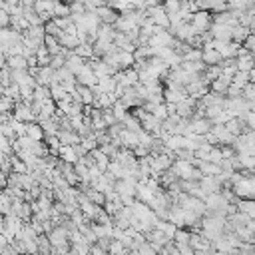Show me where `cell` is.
Here are the masks:
<instances>
[{
	"label": "cell",
	"mask_w": 255,
	"mask_h": 255,
	"mask_svg": "<svg viewBox=\"0 0 255 255\" xmlns=\"http://www.w3.org/2000/svg\"><path fill=\"white\" fill-rule=\"evenodd\" d=\"M102 114H104V120H106V124H108V126L118 124V118H116V114H114V110H112V108H104V110H102Z\"/></svg>",
	"instance_id": "obj_45"
},
{
	"label": "cell",
	"mask_w": 255,
	"mask_h": 255,
	"mask_svg": "<svg viewBox=\"0 0 255 255\" xmlns=\"http://www.w3.org/2000/svg\"><path fill=\"white\" fill-rule=\"evenodd\" d=\"M163 8L167 14H175L181 10V0H163Z\"/></svg>",
	"instance_id": "obj_41"
},
{
	"label": "cell",
	"mask_w": 255,
	"mask_h": 255,
	"mask_svg": "<svg viewBox=\"0 0 255 255\" xmlns=\"http://www.w3.org/2000/svg\"><path fill=\"white\" fill-rule=\"evenodd\" d=\"M86 62H88V60H86V58H82V56H78L74 50H72V52H70V56L66 58V66H68L74 74H78V72L86 66Z\"/></svg>",
	"instance_id": "obj_17"
},
{
	"label": "cell",
	"mask_w": 255,
	"mask_h": 255,
	"mask_svg": "<svg viewBox=\"0 0 255 255\" xmlns=\"http://www.w3.org/2000/svg\"><path fill=\"white\" fill-rule=\"evenodd\" d=\"M163 96H165V102L177 104V102H181V100H183L185 96H189V94H187L185 86H167V88L163 90Z\"/></svg>",
	"instance_id": "obj_10"
},
{
	"label": "cell",
	"mask_w": 255,
	"mask_h": 255,
	"mask_svg": "<svg viewBox=\"0 0 255 255\" xmlns=\"http://www.w3.org/2000/svg\"><path fill=\"white\" fill-rule=\"evenodd\" d=\"M50 90H52V98L58 102V100H62V98H66V88L62 86V82H52L50 84Z\"/></svg>",
	"instance_id": "obj_37"
},
{
	"label": "cell",
	"mask_w": 255,
	"mask_h": 255,
	"mask_svg": "<svg viewBox=\"0 0 255 255\" xmlns=\"http://www.w3.org/2000/svg\"><path fill=\"white\" fill-rule=\"evenodd\" d=\"M181 2H183V0H181Z\"/></svg>",
	"instance_id": "obj_51"
},
{
	"label": "cell",
	"mask_w": 255,
	"mask_h": 255,
	"mask_svg": "<svg viewBox=\"0 0 255 255\" xmlns=\"http://www.w3.org/2000/svg\"><path fill=\"white\" fill-rule=\"evenodd\" d=\"M199 169L203 171V175H217V173H221V165L219 163H213L209 159H203L199 163Z\"/></svg>",
	"instance_id": "obj_29"
},
{
	"label": "cell",
	"mask_w": 255,
	"mask_h": 255,
	"mask_svg": "<svg viewBox=\"0 0 255 255\" xmlns=\"http://www.w3.org/2000/svg\"><path fill=\"white\" fill-rule=\"evenodd\" d=\"M12 116L16 118V120H20V122H38V116H36V112L32 110V106L30 104H24V102H18L16 104V108L12 110Z\"/></svg>",
	"instance_id": "obj_3"
},
{
	"label": "cell",
	"mask_w": 255,
	"mask_h": 255,
	"mask_svg": "<svg viewBox=\"0 0 255 255\" xmlns=\"http://www.w3.org/2000/svg\"><path fill=\"white\" fill-rule=\"evenodd\" d=\"M76 80H78V84H84V86H90V88H94L96 84H98V74L94 72V68H92V64L90 62H86V66L76 74Z\"/></svg>",
	"instance_id": "obj_5"
},
{
	"label": "cell",
	"mask_w": 255,
	"mask_h": 255,
	"mask_svg": "<svg viewBox=\"0 0 255 255\" xmlns=\"http://www.w3.org/2000/svg\"><path fill=\"white\" fill-rule=\"evenodd\" d=\"M52 52L48 50V46L46 44H42L40 48H38V52H36V58H38V66H50V62H52Z\"/></svg>",
	"instance_id": "obj_22"
},
{
	"label": "cell",
	"mask_w": 255,
	"mask_h": 255,
	"mask_svg": "<svg viewBox=\"0 0 255 255\" xmlns=\"http://www.w3.org/2000/svg\"><path fill=\"white\" fill-rule=\"evenodd\" d=\"M58 137H60L62 145H64V143L74 145V143H80V141H82V135H80L76 129H60V131H58Z\"/></svg>",
	"instance_id": "obj_19"
},
{
	"label": "cell",
	"mask_w": 255,
	"mask_h": 255,
	"mask_svg": "<svg viewBox=\"0 0 255 255\" xmlns=\"http://www.w3.org/2000/svg\"><path fill=\"white\" fill-rule=\"evenodd\" d=\"M120 139H122V145L124 147H129V149H133L135 145H139V133L137 131H131L128 128H124V131L120 133Z\"/></svg>",
	"instance_id": "obj_15"
},
{
	"label": "cell",
	"mask_w": 255,
	"mask_h": 255,
	"mask_svg": "<svg viewBox=\"0 0 255 255\" xmlns=\"http://www.w3.org/2000/svg\"><path fill=\"white\" fill-rule=\"evenodd\" d=\"M143 4H145V8H151V6H159V4H163V0H143Z\"/></svg>",
	"instance_id": "obj_49"
},
{
	"label": "cell",
	"mask_w": 255,
	"mask_h": 255,
	"mask_svg": "<svg viewBox=\"0 0 255 255\" xmlns=\"http://www.w3.org/2000/svg\"><path fill=\"white\" fill-rule=\"evenodd\" d=\"M223 110H225V108H223V106H217V104H213V106H207V108H205V118L213 122L217 116H221V114H223Z\"/></svg>",
	"instance_id": "obj_39"
},
{
	"label": "cell",
	"mask_w": 255,
	"mask_h": 255,
	"mask_svg": "<svg viewBox=\"0 0 255 255\" xmlns=\"http://www.w3.org/2000/svg\"><path fill=\"white\" fill-rule=\"evenodd\" d=\"M173 42H175V36H173L169 30H161V32H157V34H153V36L149 38V46H153V48L171 46Z\"/></svg>",
	"instance_id": "obj_9"
},
{
	"label": "cell",
	"mask_w": 255,
	"mask_h": 255,
	"mask_svg": "<svg viewBox=\"0 0 255 255\" xmlns=\"http://www.w3.org/2000/svg\"><path fill=\"white\" fill-rule=\"evenodd\" d=\"M64 30L54 22V20H50V22H46V34H52V36H60Z\"/></svg>",
	"instance_id": "obj_44"
},
{
	"label": "cell",
	"mask_w": 255,
	"mask_h": 255,
	"mask_svg": "<svg viewBox=\"0 0 255 255\" xmlns=\"http://www.w3.org/2000/svg\"><path fill=\"white\" fill-rule=\"evenodd\" d=\"M58 40H60L62 46H66V48H70V50H74V48H78V46L82 44L80 38H78V34H68V32H62V34L58 36Z\"/></svg>",
	"instance_id": "obj_20"
},
{
	"label": "cell",
	"mask_w": 255,
	"mask_h": 255,
	"mask_svg": "<svg viewBox=\"0 0 255 255\" xmlns=\"http://www.w3.org/2000/svg\"><path fill=\"white\" fill-rule=\"evenodd\" d=\"M24 36L44 40V38H46V24H40V26H30L28 30H24Z\"/></svg>",
	"instance_id": "obj_31"
},
{
	"label": "cell",
	"mask_w": 255,
	"mask_h": 255,
	"mask_svg": "<svg viewBox=\"0 0 255 255\" xmlns=\"http://www.w3.org/2000/svg\"><path fill=\"white\" fill-rule=\"evenodd\" d=\"M116 34H118V30H116L114 24H104V22H102V26H100V30H98V38H104V40H112V42H114Z\"/></svg>",
	"instance_id": "obj_26"
},
{
	"label": "cell",
	"mask_w": 255,
	"mask_h": 255,
	"mask_svg": "<svg viewBox=\"0 0 255 255\" xmlns=\"http://www.w3.org/2000/svg\"><path fill=\"white\" fill-rule=\"evenodd\" d=\"M191 124H193V133H201V135H207L213 128V122L207 118H191Z\"/></svg>",
	"instance_id": "obj_16"
},
{
	"label": "cell",
	"mask_w": 255,
	"mask_h": 255,
	"mask_svg": "<svg viewBox=\"0 0 255 255\" xmlns=\"http://www.w3.org/2000/svg\"><path fill=\"white\" fill-rule=\"evenodd\" d=\"M199 185L207 191V193H215V191H221L223 189V181L219 179V175H203L199 179Z\"/></svg>",
	"instance_id": "obj_11"
},
{
	"label": "cell",
	"mask_w": 255,
	"mask_h": 255,
	"mask_svg": "<svg viewBox=\"0 0 255 255\" xmlns=\"http://www.w3.org/2000/svg\"><path fill=\"white\" fill-rule=\"evenodd\" d=\"M116 88H118L116 76H102L98 80V84L94 86V92L96 94H100V92H116Z\"/></svg>",
	"instance_id": "obj_13"
},
{
	"label": "cell",
	"mask_w": 255,
	"mask_h": 255,
	"mask_svg": "<svg viewBox=\"0 0 255 255\" xmlns=\"http://www.w3.org/2000/svg\"><path fill=\"white\" fill-rule=\"evenodd\" d=\"M249 34H251V28H249V26H243V24L233 26V42L243 44V42H245V38H247Z\"/></svg>",
	"instance_id": "obj_27"
},
{
	"label": "cell",
	"mask_w": 255,
	"mask_h": 255,
	"mask_svg": "<svg viewBox=\"0 0 255 255\" xmlns=\"http://www.w3.org/2000/svg\"><path fill=\"white\" fill-rule=\"evenodd\" d=\"M86 195H88V199H92V201L98 203V205H104V203H106V193L100 191V189H96L94 185H90V187L86 189Z\"/></svg>",
	"instance_id": "obj_30"
},
{
	"label": "cell",
	"mask_w": 255,
	"mask_h": 255,
	"mask_svg": "<svg viewBox=\"0 0 255 255\" xmlns=\"http://www.w3.org/2000/svg\"><path fill=\"white\" fill-rule=\"evenodd\" d=\"M74 52L78 54V56H82V58H86V60H90V58H94V44H88V42H82L78 48H74Z\"/></svg>",
	"instance_id": "obj_33"
},
{
	"label": "cell",
	"mask_w": 255,
	"mask_h": 255,
	"mask_svg": "<svg viewBox=\"0 0 255 255\" xmlns=\"http://www.w3.org/2000/svg\"><path fill=\"white\" fill-rule=\"evenodd\" d=\"M58 155H60L62 159L70 161V163H76V161L80 159V157H78V153H76V149H74V145H68V143H64V145L60 147Z\"/></svg>",
	"instance_id": "obj_21"
},
{
	"label": "cell",
	"mask_w": 255,
	"mask_h": 255,
	"mask_svg": "<svg viewBox=\"0 0 255 255\" xmlns=\"http://www.w3.org/2000/svg\"><path fill=\"white\" fill-rule=\"evenodd\" d=\"M197 60H203V48H189L185 54H183V62H197Z\"/></svg>",
	"instance_id": "obj_35"
},
{
	"label": "cell",
	"mask_w": 255,
	"mask_h": 255,
	"mask_svg": "<svg viewBox=\"0 0 255 255\" xmlns=\"http://www.w3.org/2000/svg\"><path fill=\"white\" fill-rule=\"evenodd\" d=\"M253 66H255V56H253V54H249V56H239V58H237V70H241V72H251Z\"/></svg>",
	"instance_id": "obj_28"
},
{
	"label": "cell",
	"mask_w": 255,
	"mask_h": 255,
	"mask_svg": "<svg viewBox=\"0 0 255 255\" xmlns=\"http://www.w3.org/2000/svg\"><path fill=\"white\" fill-rule=\"evenodd\" d=\"M70 2L66 0H56V8H54V16H70Z\"/></svg>",
	"instance_id": "obj_38"
},
{
	"label": "cell",
	"mask_w": 255,
	"mask_h": 255,
	"mask_svg": "<svg viewBox=\"0 0 255 255\" xmlns=\"http://www.w3.org/2000/svg\"><path fill=\"white\" fill-rule=\"evenodd\" d=\"M191 24H193V28L197 30V34L209 30L211 24H213V12H211V10H197V12H193Z\"/></svg>",
	"instance_id": "obj_1"
},
{
	"label": "cell",
	"mask_w": 255,
	"mask_h": 255,
	"mask_svg": "<svg viewBox=\"0 0 255 255\" xmlns=\"http://www.w3.org/2000/svg\"><path fill=\"white\" fill-rule=\"evenodd\" d=\"M96 14L100 16V20H102L104 24H116V20L120 18V10H116V8L110 6V4L98 6V8H96Z\"/></svg>",
	"instance_id": "obj_7"
},
{
	"label": "cell",
	"mask_w": 255,
	"mask_h": 255,
	"mask_svg": "<svg viewBox=\"0 0 255 255\" xmlns=\"http://www.w3.org/2000/svg\"><path fill=\"white\" fill-rule=\"evenodd\" d=\"M209 161H213V163H219V165H221V161H223L221 145H219V147H215V145H213V149H211V153H209Z\"/></svg>",
	"instance_id": "obj_43"
},
{
	"label": "cell",
	"mask_w": 255,
	"mask_h": 255,
	"mask_svg": "<svg viewBox=\"0 0 255 255\" xmlns=\"http://www.w3.org/2000/svg\"><path fill=\"white\" fill-rule=\"evenodd\" d=\"M112 110H114V114H116V118H118V122H124L126 118H128V114H129V108L128 106H124L120 100L112 106Z\"/></svg>",
	"instance_id": "obj_36"
},
{
	"label": "cell",
	"mask_w": 255,
	"mask_h": 255,
	"mask_svg": "<svg viewBox=\"0 0 255 255\" xmlns=\"http://www.w3.org/2000/svg\"><path fill=\"white\" fill-rule=\"evenodd\" d=\"M221 72H223V68H221V64H209L205 70H203V78L211 84L213 80H217L219 76H221Z\"/></svg>",
	"instance_id": "obj_24"
},
{
	"label": "cell",
	"mask_w": 255,
	"mask_h": 255,
	"mask_svg": "<svg viewBox=\"0 0 255 255\" xmlns=\"http://www.w3.org/2000/svg\"><path fill=\"white\" fill-rule=\"evenodd\" d=\"M38 249L42 255H48V253H54V245L48 237V233H40L38 235Z\"/></svg>",
	"instance_id": "obj_25"
},
{
	"label": "cell",
	"mask_w": 255,
	"mask_h": 255,
	"mask_svg": "<svg viewBox=\"0 0 255 255\" xmlns=\"http://www.w3.org/2000/svg\"><path fill=\"white\" fill-rule=\"evenodd\" d=\"M233 82L239 84L241 88H245V86L251 82V76H249V72H241V70H237V74L233 76Z\"/></svg>",
	"instance_id": "obj_40"
},
{
	"label": "cell",
	"mask_w": 255,
	"mask_h": 255,
	"mask_svg": "<svg viewBox=\"0 0 255 255\" xmlns=\"http://www.w3.org/2000/svg\"><path fill=\"white\" fill-rule=\"evenodd\" d=\"M231 82H233V78H229V76L221 74L217 80H213V82H211V90H213V92H217V94H225V96H227V90H229Z\"/></svg>",
	"instance_id": "obj_18"
},
{
	"label": "cell",
	"mask_w": 255,
	"mask_h": 255,
	"mask_svg": "<svg viewBox=\"0 0 255 255\" xmlns=\"http://www.w3.org/2000/svg\"><path fill=\"white\" fill-rule=\"evenodd\" d=\"M30 72L34 74L38 84H46V86H50L56 76V70L52 66H36V68H30Z\"/></svg>",
	"instance_id": "obj_4"
},
{
	"label": "cell",
	"mask_w": 255,
	"mask_h": 255,
	"mask_svg": "<svg viewBox=\"0 0 255 255\" xmlns=\"http://www.w3.org/2000/svg\"><path fill=\"white\" fill-rule=\"evenodd\" d=\"M227 4H229V10L245 12V10H249L255 4V0H227Z\"/></svg>",
	"instance_id": "obj_32"
},
{
	"label": "cell",
	"mask_w": 255,
	"mask_h": 255,
	"mask_svg": "<svg viewBox=\"0 0 255 255\" xmlns=\"http://www.w3.org/2000/svg\"><path fill=\"white\" fill-rule=\"evenodd\" d=\"M227 96H229V98H239V96H243V88H241L239 84L231 82V86H229V90H227Z\"/></svg>",
	"instance_id": "obj_47"
},
{
	"label": "cell",
	"mask_w": 255,
	"mask_h": 255,
	"mask_svg": "<svg viewBox=\"0 0 255 255\" xmlns=\"http://www.w3.org/2000/svg\"><path fill=\"white\" fill-rule=\"evenodd\" d=\"M209 30L213 32V38H215V40H223V42H231V40H233V26L213 22Z\"/></svg>",
	"instance_id": "obj_8"
},
{
	"label": "cell",
	"mask_w": 255,
	"mask_h": 255,
	"mask_svg": "<svg viewBox=\"0 0 255 255\" xmlns=\"http://www.w3.org/2000/svg\"><path fill=\"white\" fill-rule=\"evenodd\" d=\"M203 62H205L207 66H209V64H221V62H223V56H221V52H219L217 48L205 44V46H203Z\"/></svg>",
	"instance_id": "obj_14"
},
{
	"label": "cell",
	"mask_w": 255,
	"mask_h": 255,
	"mask_svg": "<svg viewBox=\"0 0 255 255\" xmlns=\"http://www.w3.org/2000/svg\"><path fill=\"white\" fill-rule=\"evenodd\" d=\"M0 24H2V28L12 26V16H10L8 10H2V12H0Z\"/></svg>",
	"instance_id": "obj_48"
},
{
	"label": "cell",
	"mask_w": 255,
	"mask_h": 255,
	"mask_svg": "<svg viewBox=\"0 0 255 255\" xmlns=\"http://www.w3.org/2000/svg\"><path fill=\"white\" fill-rule=\"evenodd\" d=\"M153 116H157L159 120H165L167 116H169V110H167V104L163 102V104H155V108H153V112H151Z\"/></svg>",
	"instance_id": "obj_42"
},
{
	"label": "cell",
	"mask_w": 255,
	"mask_h": 255,
	"mask_svg": "<svg viewBox=\"0 0 255 255\" xmlns=\"http://www.w3.org/2000/svg\"><path fill=\"white\" fill-rule=\"evenodd\" d=\"M249 76H251V82H255V66H253V70L249 72Z\"/></svg>",
	"instance_id": "obj_50"
},
{
	"label": "cell",
	"mask_w": 255,
	"mask_h": 255,
	"mask_svg": "<svg viewBox=\"0 0 255 255\" xmlns=\"http://www.w3.org/2000/svg\"><path fill=\"white\" fill-rule=\"evenodd\" d=\"M197 102H199V98H195V96H185L181 102L175 104V112H177L181 118H193V112H195V108H197Z\"/></svg>",
	"instance_id": "obj_2"
},
{
	"label": "cell",
	"mask_w": 255,
	"mask_h": 255,
	"mask_svg": "<svg viewBox=\"0 0 255 255\" xmlns=\"http://www.w3.org/2000/svg\"><path fill=\"white\" fill-rule=\"evenodd\" d=\"M211 131L217 135V139H219V143H221V145H223V143H233V141H235V137H237V135H233V133L227 129V126H225V124H213Z\"/></svg>",
	"instance_id": "obj_12"
},
{
	"label": "cell",
	"mask_w": 255,
	"mask_h": 255,
	"mask_svg": "<svg viewBox=\"0 0 255 255\" xmlns=\"http://www.w3.org/2000/svg\"><path fill=\"white\" fill-rule=\"evenodd\" d=\"M185 90H187V94H189V96L203 98V96L211 90V84H209L205 78H199V80H193L191 84H187V86H185Z\"/></svg>",
	"instance_id": "obj_6"
},
{
	"label": "cell",
	"mask_w": 255,
	"mask_h": 255,
	"mask_svg": "<svg viewBox=\"0 0 255 255\" xmlns=\"http://www.w3.org/2000/svg\"><path fill=\"white\" fill-rule=\"evenodd\" d=\"M8 66L12 70H28V58H24L22 54H14L8 58Z\"/></svg>",
	"instance_id": "obj_23"
},
{
	"label": "cell",
	"mask_w": 255,
	"mask_h": 255,
	"mask_svg": "<svg viewBox=\"0 0 255 255\" xmlns=\"http://www.w3.org/2000/svg\"><path fill=\"white\" fill-rule=\"evenodd\" d=\"M124 126H126L128 129H131V131H139V129L143 128V126H141V120H139L137 116H133L131 112H129V114H128V118L124 120Z\"/></svg>",
	"instance_id": "obj_34"
},
{
	"label": "cell",
	"mask_w": 255,
	"mask_h": 255,
	"mask_svg": "<svg viewBox=\"0 0 255 255\" xmlns=\"http://www.w3.org/2000/svg\"><path fill=\"white\" fill-rule=\"evenodd\" d=\"M50 66H52L54 70H58V68L66 66V56H64V54H56V56H52V62H50Z\"/></svg>",
	"instance_id": "obj_46"
}]
</instances>
